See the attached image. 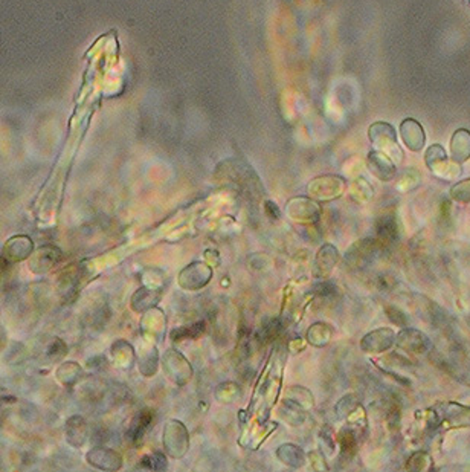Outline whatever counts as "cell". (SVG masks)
<instances>
[{
  "mask_svg": "<svg viewBox=\"0 0 470 472\" xmlns=\"http://www.w3.org/2000/svg\"><path fill=\"white\" fill-rule=\"evenodd\" d=\"M368 134L375 150L388 155L392 161H401L403 159V151H401L397 142L396 129L391 124L382 121L374 123L368 130Z\"/></svg>",
  "mask_w": 470,
  "mask_h": 472,
  "instance_id": "cell-1",
  "label": "cell"
},
{
  "mask_svg": "<svg viewBox=\"0 0 470 472\" xmlns=\"http://www.w3.org/2000/svg\"><path fill=\"white\" fill-rule=\"evenodd\" d=\"M424 162L429 170L441 179L452 181L458 178L463 168L455 161H449L446 151L440 144H434L426 150Z\"/></svg>",
  "mask_w": 470,
  "mask_h": 472,
  "instance_id": "cell-2",
  "label": "cell"
},
{
  "mask_svg": "<svg viewBox=\"0 0 470 472\" xmlns=\"http://www.w3.org/2000/svg\"><path fill=\"white\" fill-rule=\"evenodd\" d=\"M396 344L400 350H403L408 355L413 356H420L424 355V353L431 349V341L427 336L417 331V328H403L397 336H396Z\"/></svg>",
  "mask_w": 470,
  "mask_h": 472,
  "instance_id": "cell-3",
  "label": "cell"
},
{
  "mask_svg": "<svg viewBox=\"0 0 470 472\" xmlns=\"http://www.w3.org/2000/svg\"><path fill=\"white\" fill-rule=\"evenodd\" d=\"M396 333L388 327L378 328L368 335H365L361 341V347L364 352L371 353V355H380V353L391 349L396 342Z\"/></svg>",
  "mask_w": 470,
  "mask_h": 472,
  "instance_id": "cell-4",
  "label": "cell"
},
{
  "mask_svg": "<svg viewBox=\"0 0 470 472\" xmlns=\"http://www.w3.org/2000/svg\"><path fill=\"white\" fill-rule=\"evenodd\" d=\"M366 164H368L370 172L382 182H389L396 178L394 162H392V159L388 155L382 153V151H371Z\"/></svg>",
  "mask_w": 470,
  "mask_h": 472,
  "instance_id": "cell-5",
  "label": "cell"
},
{
  "mask_svg": "<svg viewBox=\"0 0 470 472\" xmlns=\"http://www.w3.org/2000/svg\"><path fill=\"white\" fill-rule=\"evenodd\" d=\"M400 137L403 139L405 146L411 151H420L424 147V130L422 124L413 120V118H408V120L400 124Z\"/></svg>",
  "mask_w": 470,
  "mask_h": 472,
  "instance_id": "cell-6",
  "label": "cell"
},
{
  "mask_svg": "<svg viewBox=\"0 0 470 472\" xmlns=\"http://www.w3.org/2000/svg\"><path fill=\"white\" fill-rule=\"evenodd\" d=\"M452 161L458 164L466 162L470 158V132L466 129L457 130L450 138Z\"/></svg>",
  "mask_w": 470,
  "mask_h": 472,
  "instance_id": "cell-7",
  "label": "cell"
},
{
  "mask_svg": "<svg viewBox=\"0 0 470 472\" xmlns=\"http://www.w3.org/2000/svg\"><path fill=\"white\" fill-rule=\"evenodd\" d=\"M378 247H380V243L379 240H374V239H365V240L357 242L354 247L348 251V256H347L348 263L356 265V266L366 263V261L373 257L374 251L378 249Z\"/></svg>",
  "mask_w": 470,
  "mask_h": 472,
  "instance_id": "cell-8",
  "label": "cell"
},
{
  "mask_svg": "<svg viewBox=\"0 0 470 472\" xmlns=\"http://www.w3.org/2000/svg\"><path fill=\"white\" fill-rule=\"evenodd\" d=\"M378 240L380 244H388L397 239V218L394 213H385L378 218Z\"/></svg>",
  "mask_w": 470,
  "mask_h": 472,
  "instance_id": "cell-9",
  "label": "cell"
},
{
  "mask_svg": "<svg viewBox=\"0 0 470 472\" xmlns=\"http://www.w3.org/2000/svg\"><path fill=\"white\" fill-rule=\"evenodd\" d=\"M338 261H339V254H338V251L331 247V244H326V247L319 251L318 258H316V263H318V268L324 274L330 272L333 266H336Z\"/></svg>",
  "mask_w": 470,
  "mask_h": 472,
  "instance_id": "cell-10",
  "label": "cell"
},
{
  "mask_svg": "<svg viewBox=\"0 0 470 472\" xmlns=\"http://www.w3.org/2000/svg\"><path fill=\"white\" fill-rule=\"evenodd\" d=\"M448 419L454 420L457 425H470V408L461 405V403H449L446 407Z\"/></svg>",
  "mask_w": 470,
  "mask_h": 472,
  "instance_id": "cell-11",
  "label": "cell"
},
{
  "mask_svg": "<svg viewBox=\"0 0 470 472\" xmlns=\"http://www.w3.org/2000/svg\"><path fill=\"white\" fill-rule=\"evenodd\" d=\"M450 197L457 202H470V179H464L450 188Z\"/></svg>",
  "mask_w": 470,
  "mask_h": 472,
  "instance_id": "cell-12",
  "label": "cell"
},
{
  "mask_svg": "<svg viewBox=\"0 0 470 472\" xmlns=\"http://www.w3.org/2000/svg\"><path fill=\"white\" fill-rule=\"evenodd\" d=\"M431 466V457L426 452H415L408 461V469L411 471H426Z\"/></svg>",
  "mask_w": 470,
  "mask_h": 472,
  "instance_id": "cell-13",
  "label": "cell"
},
{
  "mask_svg": "<svg viewBox=\"0 0 470 472\" xmlns=\"http://www.w3.org/2000/svg\"><path fill=\"white\" fill-rule=\"evenodd\" d=\"M357 407H359V403H357L354 396H345V398L338 403V415L339 416H350Z\"/></svg>",
  "mask_w": 470,
  "mask_h": 472,
  "instance_id": "cell-14",
  "label": "cell"
},
{
  "mask_svg": "<svg viewBox=\"0 0 470 472\" xmlns=\"http://www.w3.org/2000/svg\"><path fill=\"white\" fill-rule=\"evenodd\" d=\"M387 315L388 318L391 319L392 323H394L396 326L399 327H405L408 324V317L405 315V312L403 310H400L399 307H394V306H388L387 307Z\"/></svg>",
  "mask_w": 470,
  "mask_h": 472,
  "instance_id": "cell-15",
  "label": "cell"
}]
</instances>
